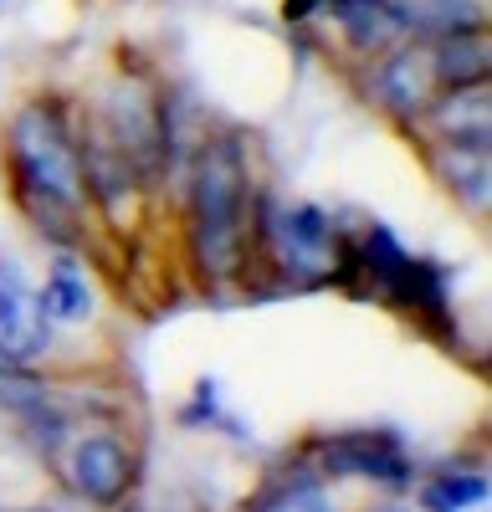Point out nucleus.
<instances>
[{
	"label": "nucleus",
	"instance_id": "5",
	"mask_svg": "<svg viewBox=\"0 0 492 512\" xmlns=\"http://www.w3.org/2000/svg\"><path fill=\"white\" fill-rule=\"evenodd\" d=\"M272 236H277L282 262L293 267L303 282L334 277L339 251H334V231H328V221H323L318 205H293V210H282V221H277Z\"/></svg>",
	"mask_w": 492,
	"mask_h": 512
},
{
	"label": "nucleus",
	"instance_id": "11",
	"mask_svg": "<svg viewBox=\"0 0 492 512\" xmlns=\"http://www.w3.org/2000/svg\"><path fill=\"white\" fill-rule=\"evenodd\" d=\"M431 67H436V88H472V82H487V72H492L487 36L482 31L446 36L441 47H431Z\"/></svg>",
	"mask_w": 492,
	"mask_h": 512
},
{
	"label": "nucleus",
	"instance_id": "3",
	"mask_svg": "<svg viewBox=\"0 0 492 512\" xmlns=\"http://www.w3.org/2000/svg\"><path fill=\"white\" fill-rule=\"evenodd\" d=\"M62 477H67V487L88 507H118L123 497L134 492V482H139V461H134V451L123 446L118 436L93 431V436H77L67 446Z\"/></svg>",
	"mask_w": 492,
	"mask_h": 512
},
{
	"label": "nucleus",
	"instance_id": "7",
	"mask_svg": "<svg viewBox=\"0 0 492 512\" xmlns=\"http://www.w3.org/2000/svg\"><path fill=\"white\" fill-rule=\"evenodd\" d=\"M328 11L344 26L349 47L359 52H390L410 31V16L400 0H328Z\"/></svg>",
	"mask_w": 492,
	"mask_h": 512
},
{
	"label": "nucleus",
	"instance_id": "9",
	"mask_svg": "<svg viewBox=\"0 0 492 512\" xmlns=\"http://www.w3.org/2000/svg\"><path fill=\"white\" fill-rule=\"evenodd\" d=\"M380 103L395 113H421L436 93V67H431V47H400L385 67H380Z\"/></svg>",
	"mask_w": 492,
	"mask_h": 512
},
{
	"label": "nucleus",
	"instance_id": "6",
	"mask_svg": "<svg viewBox=\"0 0 492 512\" xmlns=\"http://www.w3.org/2000/svg\"><path fill=\"white\" fill-rule=\"evenodd\" d=\"M47 318L36 313V297L26 292L21 272L0 262V354L11 359H31L47 349Z\"/></svg>",
	"mask_w": 492,
	"mask_h": 512
},
{
	"label": "nucleus",
	"instance_id": "15",
	"mask_svg": "<svg viewBox=\"0 0 492 512\" xmlns=\"http://www.w3.org/2000/svg\"><path fill=\"white\" fill-rule=\"evenodd\" d=\"M252 512H339V502L328 497L313 477H293V482H272L252 502Z\"/></svg>",
	"mask_w": 492,
	"mask_h": 512
},
{
	"label": "nucleus",
	"instance_id": "16",
	"mask_svg": "<svg viewBox=\"0 0 492 512\" xmlns=\"http://www.w3.org/2000/svg\"><path fill=\"white\" fill-rule=\"evenodd\" d=\"M52 395H47V384H41L21 359H11V354H0V410H11V415H31V410H41Z\"/></svg>",
	"mask_w": 492,
	"mask_h": 512
},
{
	"label": "nucleus",
	"instance_id": "18",
	"mask_svg": "<svg viewBox=\"0 0 492 512\" xmlns=\"http://www.w3.org/2000/svg\"><path fill=\"white\" fill-rule=\"evenodd\" d=\"M385 512H400V507H385Z\"/></svg>",
	"mask_w": 492,
	"mask_h": 512
},
{
	"label": "nucleus",
	"instance_id": "13",
	"mask_svg": "<svg viewBox=\"0 0 492 512\" xmlns=\"http://www.w3.org/2000/svg\"><path fill=\"white\" fill-rule=\"evenodd\" d=\"M410 16V31L421 36H467V31H482L487 26V6L482 0H416V6H405Z\"/></svg>",
	"mask_w": 492,
	"mask_h": 512
},
{
	"label": "nucleus",
	"instance_id": "2",
	"mask_svg": "<svg viewBox=\"0 0 492 512\" xmlns=\"http://www.w3.org/2000/svg\"><path fill=\"white\" fill-rule=\"evenodd\" d=\"M190 256L205 282H226L246 262V169L236 139L200 154L190 190Z\"/></svg>",
	"mask_w": 492,
	"mask_h": 512
},
{
	"label": "nucleus",
	"instance_id": "14",
	"mask_svg": "<svg viewBox=\"0 0 492 512\" xmlns=\"http://www.w3.org/2000/svg\"><path fill=\"white\" fill-rule=\"evenodd\" d=\"M487 502V477L482 472H436L421 487V512H467Z\"/></svg>",
	"mask_w": 492,
	"mask_h": 512
},
{
	"label": "nucleus",
	"instance_id": "10",
	"mask_svg": "<svg viewBox=\"0 0 492 512\" xmlns=\"http://www.w3.org/2000/svg\"><path fill=\"white\" fill-rule=\"evenodd\" d=\"M113 128H118V144H123V164H129V169H134V159L139 164H154L159 118H154L144 88H118L113 93Z\"/></svg>",
	"mask_w": 492,
	"mask_h": 512
},
{
	"label": "nucleus",
	"instance_id": "12",
	"mask_svg": "<svg viewBox=\"0 0 492 512\" xmlns=\"http://www.w3.org/2000/svg\"><path fill=\"white\" fill-rule=\"evenodd\" d=\"M36 313L47 323H82L93 313V292H88V282H82L72 256H62V262L52 267L47 287H41V297H36Z\"/></svg>",
	"mask_w": 492,
	"mask_h": 512
},
{
	"label": "nucleus",
	"instance_id": "4",
	"mask_svg": "<svg viewBox=\"0 0 492 512\" xmlns=\"http://www.w3.org/2000/svg\"><path fill=\"white\" fill-rule=\"evenodd\" d=\"M318 472L380 482V487H410L416 466L400 451V441L385 436V431H344V436L318 441Z\"/></svg>",
	"mask_w": 492,
	"mask_h": 512
},
{
	"label": "nucleus",
	"instance_id": "17",
	"mask_svg": "<svg viewBox=\"0 0 492 512\" xmlns=\"http://www.w3.org/2000/svg\"><path fill=\"white\" fill-rule=\"evenodd\" d=\"M129 512H149V507H129Z\"/></svg>",
	"mask_w": 492,
	"mask_h": 512
},
{
	"label": "nucleus",
	"instance_id": "1",
	"mask_svg": "<svg viewBox=\"0 0 492 512\" xmlns=\"http://www.w3.org/2000/svg\"><path fill=\"white\" fill-rule=\"evenodd\" d=\"M11 164L31 221L57 241H72V216L82 205V154L52 103H26L11 118Z\"/></svg>",
	"mask_w": 492,
	"mask_h": 512
},
{
	"label": "nucleus",
	"instance_id": "8",
	"mask_svg": "<svg viewBox=\"0 0 492 512\" xmlns=\"http://www.w3.org/2000/svg\"><path fill=\"white\" fill-rule=\"evenodd\" d=\"M431 123L441 128V139L451 149L487 154V139H492V93H487V82H472V88H446V98L431 108Z\"/></svg>",
	"mask_w": 492,
	"mask_h": 512
}]
</instances>
